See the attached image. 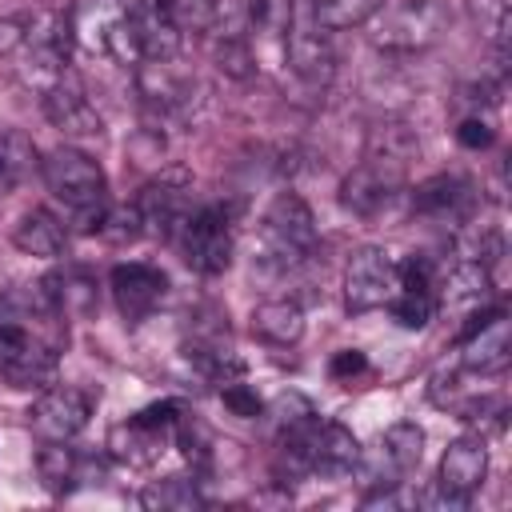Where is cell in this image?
<instances>
[{
  "label": "cell",
  "instance_id": "6da1fadb",
  "mask_svg": "<svg viewBox=\"0 0 512 512\" xmlns=\"http://www.w3.org/2000/svg\"><path fill=\"white\" fill-rule=\"evenodd\" d=\"M40 176L48 184V192L68 208V220L72 228L80 232H100L104 228V216H108V180H104V168L80 152V148H56L40 160Z\"/></svg>",
  "mask_w": 512,
  "mask_h": 512
},
{
  "label": "cell",
  "instance_id": "7a4b0ae2",
  "mask_svg": "<svg viewBox=\"0 0 512 512\" xmlns=\"http://www.w3.org/2000/svg\"><path fill=\"white\" fill-rule=\"evenodd\" d=\"M316 252V220L312 208L296 192H280L256 228V260L268 272L300 268Z\"/></svg>",
  "mask_w": 512,
  "mask_h": 512
},
{
  "label": "cell",
  "instance_id": "3957f363",
  "mask_svg": "<svg viewBox=\"0 0 512 512\" xmlns=\"http://www.w3.org/2000/svg\"><path fill=\"white\" fill-rule=\"evenodd\" d=\"M364 24L368 40L384 52H424L448 32L452 12L444 0H392L376 4V12Z\"/></svg>",
  "mask_w": 512,
  "mask_h": 512
},
{
  "label": "cell",
  "instance_id": "277c9868",
  "mask_svg": "<svg viewBox=\"0 0 512 512\" xmlns=\"http://www.w3.org/2000/svg\"><path fill=\"white\" fill-rule=\"evenodd\" d=\"M172 240L184 256V264L196 268L200 276H220L232 264V224H228V212L216 204L192 208Z\"/></svg>",
  "mask_w": 512,
  "mask_h": 512
},
{
  "label": "cell",
  "instance_id": "5b68a950",
  "mask_svg": "<svg viewBox=\"0 0 512 512\" xmlns=\"http://www.w3.org/2000/svg\"><path fill=\"white\" fill-rule=\"evenodd\" d=\"M420 456H424V428L412 424V420H400V424H392V428L372 444V452L360 456L356 464H360L364 484H368L372 492H380V488H400V484L416 472Z\"/></svg>",
  "mask_w": 512,
  "mask_h": 512
},
{
  "label": "cell",
  "instance_id": "8992f818",
  "mask_svg": "<svg viewBox=\"0 0 512 512\" xmlns=\"http://www.w3.org/2000/svg\"><path fill=\"white\" fill-rule=\"evenodd\" d=\"M396 288H400V264L384 248L368 244V248L352 252V260L344 268V308L352 316L384 308L396 296Z\"/></svg>",
  "mask_w": 512,
  "mask_h": 512
},
{
  "label": "cell",
  "instance_id": "52a82bcc",
  "mask_svg": "<svg viewBox=\"0 0 512 512\" xmlns=\"http://www.w3.org/2000/svg\"><path fill=\"white\" fill-rule=\"evenodd\" d=\"M460 372L468 376H496L508 368V320L500 308H476L468 312V324L460 328Z\"/></svg>",
  "mask_w": 512,
  "mask_h": 512
},
{
  "label": "cell",
  "instance_id": "ba28073f",
  "mask_svg": "<svg viewBox=\"0 0 512 512\" xmlns=\"http://www.w3.org/2000/svg\"><path fill=\"white\" fill-rule=\"evenodd\" d=\"M180 416H184V412H180L176 400L140 408L136 416H128L124 424L112 428V436H108L112 456H116V460H128V464H148V460L164 448V440L176 432V420H180Z\"/></svg>",
  "mask_w": 512,
  "mask_h": 512
},
{
  "label": "cell",
  "instance_id": "9c48e42d",
  "mask_svg": "<svg viewBox=\"0 0 512 512\" xmlns=\"http://www.w3.org/2000/svg\"><path fill=\"white\" fill-rule=\"evenodd\" d=\"M92 420V396L76 384H52L44 388V396L32 404V432L40 440H72L88 428Z\"/></svg>",
  "mask_w": 512,
  "mask_h": 512
},
{
  "label": "cell",
  "instance_id": "30bf717a",
  "mask_svg": "<svg viewBox=\"0 0 512 512\" xmlns=\"http://www.w3.org/2000/svg\"><path fill=\"white\" fill-rule=\"evenodd\" d=\"M488 476V448H484V436L480 432H468V436H456L444 456H440V468H436V488L456 500L460 508H468L472 492L484 484Z\"/></svg>",
  "mask_w": 512,
  "mask_h": 512
},
{
  "label": "cell",
  "instance_id": "8fae6325",
  "mask_svg": "<svg viewBox=\"0 0 512 512\" xmlns=\"http://www.w3.org/2000/svg\"><path fill=\"white\" fill-rule=\"evenodd\" d=\"M36 472L52 496H72L76 488L104 476V460L72 448L68 440H44V448L36 452Z\"/></svg>",
  "mask_w": 512,
  "mask_h": 512
},
{
  "label": "cell",
  "instance_id": "7c38bea8",
  "mask_svg": "<svg viewBox=\"0 0 512 512\" xmlns=\"http://www.w3.org/2000/svg\"><path fill=\"white\" fill-rule=\"evenodd\" d=\"M44 116H48L52 128H60L68 140H100V136H104V120H100L96 104L88 100L84 84L72 80L68 72L44 92Z\"/></svg>",
  "mask_w": 512,
  "mask_h": 512
},
{
  "label": "cell",
  "instance_id": "4fadbf2b",
  "mask_svg": "<svg viewBox=\"0 0 512 512\" xmlns=\"http://www.w3.org/2000/svg\"><path fill=\"white\" fill-rule=\"evenodd\" d=\"M476 208V188L472 180L456 176V172H440V176H428L424 184H416L412 192V212L420 220H432V224H464Z\"/></svg>",
  "mask_w": 512,
  "mask_h": 512
},
{
  "label": "cell",
  "instance_id": "5bb4252c",
  "mask_svg": "<svg viewBox=\"0 0 512 512\" xmlns=\"http://www.w3.org/2000/svg\"><path fill=\"white\" fill-rule=\"evenodd\" d=\"M400 188H404V172L400 168L380 164V160H360L340 184V204L348 212H356V216H376L396 200Z\"/></svg>",
  "mask_w": 512,
  "mask_h": 512
},
{
  "label": "cell",
  "instance_id": "9a60e30c",
  "mask_svg": "<svg viewBox=\"0 0 512 512\" xmlns=\"http://www.w3.org/2000/svg\"><path fill=\"white\" fill-rule=\"evenodd\" d=\"M196 80L176 64V56H160V60H140L136 64V92L144 100V108L168 116L180 112L192 96Z\"/></svg>",
  "mask_w": 512,
  "mask_h": 512
},
{
  "label": "cell",
  "instance_id": "2e32d148",
  "mask_svg": "<svg viewBox=\"0 0 512 512\" xmlns=\"http://www.w3.org/2000/svg\"><path fill=\"white\" fill-rule=\"evenodd\" d=\"M136 212H140V228L152 236L172 240L176 228L184 224V216L192 212L188 204V184L180 176H160L152 184H144V192L136 196Z\"/></svg>",
  "mask_w": 512,
  "mask_h": 512
},
{
  "label": "cell",
  "instance_id": "e0dca14e",
  "mask_svg": "<svg viewBox=\"0 0 512 512\" xmlns=\"http://www.w3.org/2000/svg\"><path fill=\"white\" fill-rule=\"evenodd\" d=\"M284 52H288L292 72H296L300 80H308V84H324V80L336 72V44H332V32H324V28H316V24L300 20V16H292Z\"/></svg>",
  "mask_w": 512,
  "mask_h": 512
},
{
  "label": "cell",
  "instance_id": "ac0fdd59",
  "mask_svg": "<svg viewBox=\"0 0 512 512\" xmlns=\"http://www.w3.org/2000/svg\"><path fill=\"white\" fill-rule=\"evenodd\" d=\"M164 288H168V280H164V272L152 268V264L132 260V264H116V268H112V296H116V308H120L124 320H132V324L156 312V304L164 300Z\"/></svg>",
  "mask_w": 512,
  "mask_h": 512
},
{
  "label": "cell",
  "instance_id": "d6986e66",
  "mask_svg": "<svg viewBox=\"0 0 512 512\" xmlns=\"http://www.w3.org/2000/svg\"><path fill=\"white\" fill-rule=\"evenodd\" d=\"M12 240L24 256H40V260H56L68 252V224L48 212V208H28L16 228H12Z\"/></svg>",
  "mask_w": 512,
  "mask_h": 512
},
{
  "label": "cell",
  "instance_id": "ffe728a7",
  "mask_svg": "<svg viewBox=\"0 0 512 512\" xmlns=\"http://www.w3.org/2000/svg\"><path fill=\"white\" fill-rule=\"evenodd\" d=\"M40 284H44L48 304L56 308L60 320H68V316H88V312L96 308V276H92L88 268L68 264V268H60V272L44 276Z\"/></svg>",
  "mask_w": 512,
  "mask_h": 512
},
{
  "label": "cell",
  "instance_id": "44dd1931",
  "mask_svg": "<svg viewBox=\"0 0 512 512\" xmlns=\"http://www.w3.org/2000/svg\"><path fill=\"white\" fill-rule=\"evenodd\" d=\"M420 152V136L412 124L404 120H380L368 128V144H364V160H380L392 168H408V160Z\"/></svg>",
  "mask_w": 512,
  "mask_h": 512
},
{
  "label": "cell",
  "instance_id": "7402d4cb",
  "mask_svg": "<svg viewBox=\"0 0 512 512\" xmlns=\"http://www.w3.org/2000/svg\"><path fill=\"white\" fill-rule=\"evenodd\" d=\"M252 336L272 348H292L304 336V312L292 300H264L252 312Z\"/></svg>",
  "mask_w": 512,
  "mask_h": 512
},
{
  "label": "cell",
  "instance_id": "603a6c76",
  "mask_svg": "<svg viewBox=\"0 0 512 512\" xmlns=\"http://www.w3.org/2000/svg\"><path fill=\"white\" fill-rule=\"evenodd\" d=\"M380 0H292V16L324 28V32H340L352 24H364L376 12Z\"/></svg>",
  "mask_w": 512,
  "mask_h": 512
},
{
  "label": "cell",
  "instance_id": "cb8c5ba5",
  "mask_svg": "<svg viewBox=\"0 0 512 512\" xmlns=\"http://www.w3.org/2000/svg\"><path fill=\"white\" fill-rule=\"evenodd\" d=\"M488 288H492V272H488V264L476 260V256H468V260H460V264L448 272L444 304L456 308V312H476V308H484Z\"/></svg>",
  "mask_w": 512,
  "mask_h": 512
},
{
  "label": "cell",
  "instance_id": "d4e9b609",
  "mask_svg": "<svg viewBox=\"0 0 512 512\" xmlns=\"http://www.w3.org/2000/svg\"><path fill=\"white\" fill-rule=\"evenodd\" d=\"M140 504L152 512H192V508H204V492L188 476H168V480H152L140 492Z\"/></svg>",
  "mask_w": 512,
  "mask_h": 512
},
{
  "label": "cell",
  "instance_id": "484cf974",
  "mask_svg": "<svg viewBox=\"0 0 512 512\" xmlns=\"http://www.w3.org/2000/svg\"><path fill=\"white\" fill-rule=\"evenodd\" d=\"M388 308L400 328H428L440 308V296H436V288H396Z\"/></svg>",
  "mask_w": 512,
  "mask_h": 512
},
{
  "label": "cell",
  "instance_id": "4316f807",
  "mask_svg": "<svg viewBox=\"0 0 512 512\" xmlns=\"http://www.w3.org/2000/svg\"><path fill=\"white\" fill-rule=\"evenodd\" d=\"M472 4V16L480 24V32L496 44L500 60L508 52V28H512V0H468Z\"/></svg>",
  "mask_w": 512,
  "mask_h": 512
},
{
  "label": "cell",
  "instance_id": "83f0119b",
  "mask_svg": "<svg viewBox=\"0 0 512 512\" xmlns=\"http://www.w3.org/2000/svg\"><path fill=\"white\" fill-rule=\"evenodd\" d=\"M0 164H4L8 172H16L20 180H24L28 172H36V168H40L36 144H32L20 128H12V124H0Z\"/></svg>",
  "mask_w": 512,
  "mask_h": 512
},
{
  "label": "cell",
  "instance_id": "f1b7e54d",
  "mask_svg": "<svg viewBox=\"0 0 512 512\" xmlns=\"http://www.w3.org/2000/svg\"><path fill=\"white\" fill-rule=\"evenodd\" d=\"M32 32V16H0V56H16Z\"/></svg>",
  "mask_w": 512,
  "mask_h": 512
},
{
  "label": "cell",
  "instance_id": "f546056e",
  "mask_svg": "<svg viewBox=\"0 0 512 512\" xmlns=\"http://www.w3.org/2000/svg\"><path fill=\"white\" fill-rule=\"evenodd\" d=\"M456 140H460L464 148H488V144H492V128H488V120L468 116V120L456 128Z\"/></svg>",
  "mask_w": 512,
  "mask_h": 512
},
{
  "label": "cell",
  "instance_id": "4dcf8cb0",
  "mask_svg": "<svg viewBox=\"0 0 512 512\" xmlns=\"http://www.w3.org/2000/svg\"><path fill=\"white\" fill-rule=\"evenodd\" d=\"M224 404H228L236 416H256V412H260L256 392H248L244 384H228V388H224Z\"/></svg>",
  "mask_w": 512,
  "mask_h": 512
},
{
  "label": "cell",
  "instance_id": "1f68e13d",
  "mask_svg": "<svg viewBox=\"0 0 512 512\" xmlns=\"http://www.w3.org/2000/svg\"><path fill=\"white\" fill-rule=\"evenodd\" d=\"M356 372H364V356L356 352V348H344V352H336V360H332V376H356Z\"/></svg>",
  "mask_w": 512,
  "mask_h": 512
},
{
  "label": "cell",
  "instance_id": "d6a6232c",
  "mask_svg": "<svg viewBox=\"0 0 512 512\" xmlns=\"http://www.w3.org/2000/svg\"><path fill=\"white\" fill-rule=\"evenodd\" d=\"M124 16H140V12H156V8H172L176 0H116Z\"/></svg>",
  "mask_w": 512,
  "mask_h": 512
},
{
  "label": "cell",
  "instance_id": "836d02e7",
  "mask_svg": "<svg viewBox=\"0 0 512 512\" xmlns=\"http://www.w3.org/2000/svg\"><path fill=\"white\" fill-rule=\"evenodd\" d=\"M16 184H20V176H16V172H8V168L0 164V196H8Z\"/></svg>",
  "mask_w": 512,
  "mask_h": 512
}]
</instances>
